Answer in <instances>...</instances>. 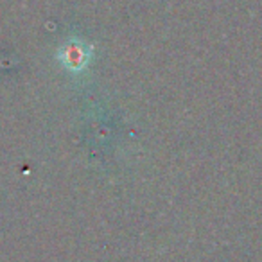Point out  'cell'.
<instances>
[{
	"label": "cell",
	"instance_id": "6da1fadb",
	"mask_svg": "<svg viewBox=\"0 0 262 262\" xmlns=\"http://www.w3.org/2000/svg\"><path fill=\"white\" fill-rule=\"evenodd\" d=\"M58 58L69 70H83L92 58V49L83 41H69L65 47H61Z\"/></svg>",
	"mask_w": 262,
	"mask_h": 262
}]
</instances>
